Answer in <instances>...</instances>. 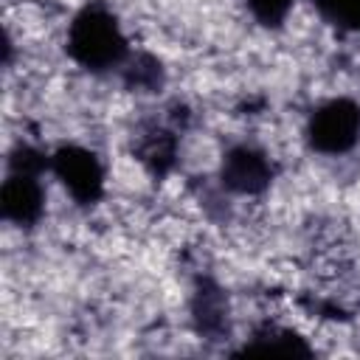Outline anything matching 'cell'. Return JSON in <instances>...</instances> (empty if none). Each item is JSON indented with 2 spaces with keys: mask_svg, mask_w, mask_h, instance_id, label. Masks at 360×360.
<instances>
[{
  "mask_svg": "<svg viewBox=\"0 0 360 360\" xmlns=\"http://www.w3.org/2000/svg\"><path fill=\"white\" fill-rule=\"evenodd\" d=\"M245 3L262 25H281L287 20V14L292 11L295 0H245Z\"/></svg>",
  "mask_w": 360,
  "mask_h": 360,
  "instance_id": "cell-7",
  "label": "cell"
},
{
  "mask_svg": "<svg viewBox=\"0 0 360 360\" xmlns=\"http://www.w3.org/2000/svg\"><path fill=\"white\" fill-rule=\"evenodd\" d=\"M51 172L65 186V191L82 205L96 202L104 191V166L84 146H59L51 155Z\"/></svg>",
  "mask_w": 360,
  "mask_h": 360,
  "instance_id": "cell-4",
  "label": "cell"
},
{
  "mask_svg": "<svg viewBox=\"0 0 360 360\" xmlns=\"http://www.w3.org/2000/svg\"><path fill=\"white\" fill-rule=\"evenodd\" d=\"M360 141V104L352 98L323 101L307 121V143L321 155H346Z\"/></svg>",
  "mask_w": 360,
  "mask_h": 360,
  "instance_id": "cell-3",
  "label": "cell"
},
{
  "mask_svg": "<svg viewBox=\"0 0 360 360\" xmlns=\"http://www.w3.org/2000/svg\"><path fill=\"white\" fill-rule=\"evenodd\" d=\"M51 169V158L28 143H17L8 155V172L0 191L3 217L14 225H34L45 211L42 172Z\"/></svg>",
  "mask_w": 360,
  "mask_h": 360,
  "instance_id": "cell-2",
  "label": "cell"
},
{
  "mask_svg": "<svg viewBox=\"0 0 360 360\" xmlns=\"http://www.w3.org/2000/svg\"><path fill=\"white\" fill-rule=\"evenodd\" d=\"M273 180V163L270 158L250 146V143H239L233 149H228V155L222 158V186L231 188L233 194H262Z\"/></svg>",
  "mask_w": 360,
  "mask_h": 360,
  "instance_id": "cell-5",
  "label": "cell"
},
{
  "mask_svg": "<svg viewBox=\"0 0 360 360\" xmlns=\"http://www.w3.org/2000/svg\"><path fill=\"white\" fill-rule=\"evenodd\" d=\"M68 53L87 70H110L127 62L129 42L115 14L101 3H90L68 25Z\"/></svg>",
  "mask_w": 360,
  "mask_h": 360,
  "instance_id": "cell-1",
  "label": "cell"
},
{
  "mask_svg": "<svg viewBox=\"0 0 360 360\" xmlns=\"http://www.w3.org/2000/svg\"><path fill=\"white\" fill-rule=\"evenodd\" d=\"M245 352L250 354H309V346L290 329L281 326H270L259 335H253L250 343H245Z\"/></svg>",
  "mask_w": 360,
  "mask_h": 360,
  "instance_id": "cell-6",
  "label": "cell"
}]
</instances>
